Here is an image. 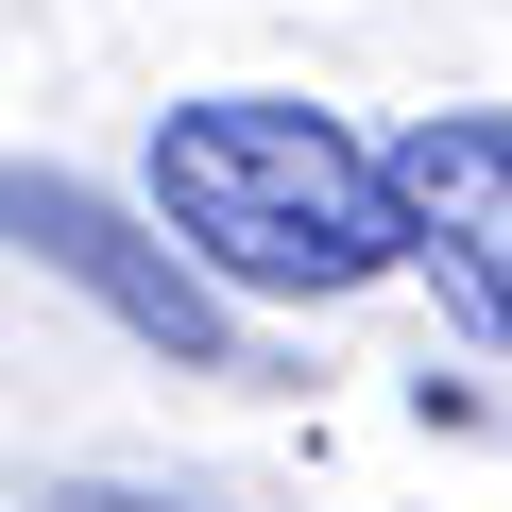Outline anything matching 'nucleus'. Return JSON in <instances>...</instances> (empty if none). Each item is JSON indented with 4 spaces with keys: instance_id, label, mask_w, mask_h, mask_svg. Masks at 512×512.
<instances>
[{
    "instance_id": "1",
    "label": "nucleus",
    "mask_w": 512,
    "mask_h": 512,
    "mask_svg": "<svg viewBox=\"0 0 512 512\" xmlns=\"http://www.w3.org/2000/svg\"><path fill=\"white\" fill-rule=\"evenodd\" d=\"M154 222L188 239V274L205 291H376L393 256H410V205H393V154L342 137L325 103L291 86H205L154 120Z\"/></svg>"
},
{
    "instance_id": "4",
    "label": "nucleus",
    "mask_w": 512,
    "mask_h": 512,
    "mask_svg": "<svg viewBox=\"0 0 512 512\" xmlns=\"http://www.w3.org/2000/svg\"><path fill=\"white\" fill-rule=\"evenodd\" d=\"M35 512H188V495H103V478H86V495H35Z\"/></svg>"
},
{
    "instance_id": "2",
    "label": "nucleus",
    "mask_w": 512,
    "mask_h": 512,
    "mask_svg": "<svg viewBox=\"0 0 512 512\" xmlns=\"http://www.w3.org/2000/svg\"><path fill=\"white\" fill-rule=\"evenodd\" d=\"M0 239H18L35 274H69L120 342H154L171 376H239V308L188 274V239L137 222V205H103L86 171H0Z\"/></svg>"
},
{
    "instance_id": "3",
    "label": "nucleus",
    "mask_w": 512,
    "mask_h": 512,
    "mask_svg": "<svg viewBox=\"0 0 512 512\" xmlns=\"http://www.w3.org/2000/svg\"><path fill=\"white\" fill-rule=\"evenodd\" d=\"M393 205H410V256L478 308V342H512V120L495 103H427L393 137Z\"/></svg>"
}]
</instances>
